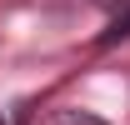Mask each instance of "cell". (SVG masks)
Wrapping results in <instances>:
<instances>
[{
	"mask_svg": "<svg viewBox=\"0 0 130 125\" xmlns=\"http://www.w3.org/2000/svg\"><path fill=\"white\" fill-rule=\"evenodd\" d=\"M95 5H100V10H110V15H125V10H130V0H95Z\"/></svg>",
	"mask_w": 130,
	"mask_h": 125,
	"instance_id": "cell-2",
	"label": "cell"
},
{
	"mask_svg": "<svg viewBox=\"0 0 130 125\" xmlns=\"http://www.w3.org/2000/svg\"><path fill=\"white\" fill-rule=\"evenodd\" d=\"M45 125H105V120H100L95 110H75V105H65V110H50Z\"/></svg>",
	"mask_w": 130,
	"mask_h": 125,
	"instance_id": "cell-1",
	"label": "cell"
}]
</instances>
